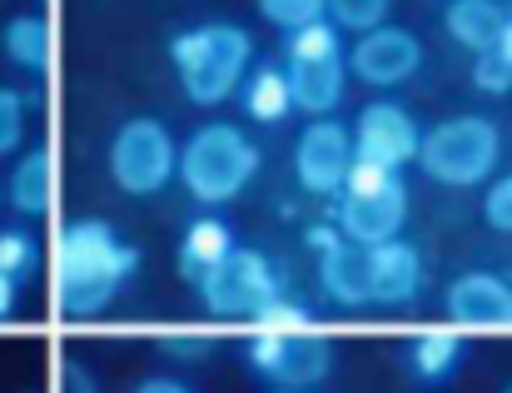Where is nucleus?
I'll return each mask as SVG.
<instances>
[{
  "mask_svg": "<svg viewBox=\"0 0 512 393\" xmlns=\"http://www.w3.org/2000/svg\"><path fill=\"white\" fill-rule=\"evenodd\" d=\"M174 80L189 105H224L254 65V35L234 20H204L170 35Z\"/></svg>",
  "mask_w": 512,
  "mask_h": 393,
  "instance_id": "obj_2",
  "label": "nucleus"
},
{
  "mask_svg": "<svg viewBox=\"0 0 512 393\" xmlns=\"http://www.w3.org/2000/svg\"><path fill=\"white\" fill-rule=\"evenodd\" d=\"M50 393H100V379H95L80 359L60 354L55 369H50Z\"/></svg>",
  "mask_w": 512,
  "mask_h": 393,
  "instance_id": "obj_28",
  "label": "nucleus"
},
{
  "mask_svg": "<svg viewBox=\"0 0 512 393\" xmlns=\"http://www.w3.org/2000/svg\"><path fill=\"white\" fill-rule=\"evenodd\" d=\"M55 195H60V165H55V150H50V145L25 150V155L15 160L5 190H0V199H5L15 214H25V219H45V214L55 209Z\"/></svg>",
  "mask_w": 512,
  "mask_h": 393,
  "instance_id": "obj_15",
  "label": "nucleus"
},
{
  "mask_svg": "<svg viewBox=\"0 0 512 393\" xmlns=\"http://www.w3.org/2000/svg\"><path fill=\"white\" fill-rule=\"evenodd\" d=\"M289 80V100L294 110L324 120L343 105V55L339 60H309V65H284Z\"/></svg>",
  "mask_w": 512,
  "mask_h": 393,
  "instance_id": "obj_19",
  "label": "nucleus"
},
{
  "mask_svg": "<svg viewBox=\"0 0 512 393\" xmlns=\"http://www.w3.org/2000/svg\"><path fill=\"white\" fill-rule=\"evenodd\" d=\"M35 269H40V244H35V234H25V229H0V274L15 279V284H25Z\"/></svg>",
  "mask_w": 512,
  "mask_h": 393,
  "instance_id": "obj_24",
  "label": "nucleus"
},
{
  "mask_svg": "<svg viewBox=\"0 0 512 393\" xmlns=\"http://www.w3.org/2000/svg\"><path fill=\"white\" fill-rule=\"evenodd\" d=\"M15 299H20V284L0 274V319H10V314H15Z\"/></svg>",
  "mask_w": 512,
  "mask_h": 393,
  "instance_id": "obj_33",
  "label": "nucleus"
},
{
  "mask_svg": "<svg viewBox=\"0 0 512 393\" xmlns=\"http://www.w3.org/2000/svg\"><path fill=\"white\" fill-rule=\"evenodd\" d=\"M503 393H512V384H508V389H503Z\"/></svg>",
  "mask_w": 512,
  "mask_h": 393,
  "instance_id": "obj_36",
  "label": "nucleus"
},
{
  "mask_svg": "<svg viewBox=\"0 0 512 393\" xmlns=\"http://www.w3.org/2000/svg\"><path fill=\"white\" fill-rule=\"evenodd\" d=\"M408 224V185L403 175L373 185V190H343L339 199V239L358 244V249H373V244H388L398 239Z\"/></svg>",
  "mask_w": 512,
  "mask_h": 393,
  "instance_id": "obj_9",
  "label": "nucleus"
},
{
  "mask_svg": "<svg viewBox=\"0 0 512 393\" xmlns=\"http://www.w3.org/2000/svg\"><path fill=\"white\" fill-rule=\"evenodd\" d=\"M209 334H194V329H170V334H160V354L165 359H179V364H199V359H209Z\"/></svg>",
  "mask_w": 512,
  "mask_h": 393,
  "instance_id": "obj_29",
  "label": "nucleus"
},
{
  "mask_svg": "<svg viewBox=\"0 0 512 393\" xmlns=\"http://www.w3.org/2000/svg\"><path fill=\"white\" fill-rule=\"evenodd\" d=\"M498 160H503V130L488 115H448V120H438L418 140V155H413V165H423V175L433 185H448V190L488 185Z\"/></svg>",
  "mask_w": 512,
  "mask_h": 393,
  "instance_id": "obj_4",
  "label": "nucleus"
},
{
  "mask_svg": "<svg viewBox=\"0 0 512 393\" xmlns=\"http://www.w3.org/2000/svg\"><path fill=\"white\" fill-rule=\"evenodd\" d=\"M319 244V289L343 309H368L373 284H368V249L339 239L334 229H314Z\"/></svg>",
  "mask_w": 512,
  "mask_h": 393,
  "instance_id": "obj_13",
  "label": "nucleus"
},
{
  "mask_svg": "<svg viewBox=\"0 0 512 393\" xmlns=\"http://www.w3.org/2000/svg\"><path fill=\"white\" fill-rule=\"evenodd\" d=\"M343 55V35L329 20H314L304 30L284 35V65H309V60H339Z\"/></svg>",
  "mask_w": 512,
  "mask_h": 393,
  "instance_id": "obj_22",
  "label": "nucleus"
},
{
  "mask_svg": "<svg viewBox=\"0 0 512 393\" xmlns=\"http://www.w3.org/2000/svg\"><path fill=\"white\" fill-rule=\"evenodd\" d=\"M498 55H503V65L512 70V15H503V30H498V45H493Z\"/></svg>",
  "mask_w": 512,
  "mask_h": 393,
  "instance_id": "obj_34",
  "label": "nucleus"
},
{
  "mask_svg": "<svg viewBox=\"0 0 512 393\" xmlns=\"http://www.w3.org/2000/svg\"><path fill=\"white\" fill-rule=\"evenodd\" d=\"M483 219H488V229L512 234V175H503V180L488 185V195H483Z\"/></svg>",
  "mask_w": 512,
  "mask_h": 393,
  "instance_id": "obj_31",
  "label": "nucleus"
},
{
  "mask_svg": "<svg viewBox=\"0 0 512 393\" xmlns=\"http://www.w3.org/2000/svg\"><path fill=\"white\" fill-rule=\"evenodd\" d=\"M140 249L115 234L110 219H70L55 229L50 304L60 319H95L135 279Z\"/></svg>",
  "mask_w": 512,
  "mask_h": 393,
  "instance_id": "obj_1",
  "label": "nucleus"
},
{
  "mask_svg": "<svg viewBox=\"0 0 512 393\" xmlns=\"http://www.w3.org/2000/svg\"><path fill=\"white\" fill-rule=\"evenodd\" d=\"M388 10H393V0H324V20L334 25V30H353V35H363V30H373V25H388Z\"/></svg>",
  "mask_w": 512,
  "mask_h": 393,
  "instance_id": "obj_23",
  "label": "nucleus"
},
{
  "mask_svg": "<svg viewBox=\"0 0 512 393\" xmlns=\"http://www.w3.org/2000/svg\"><path fill=\"white\" fill-rule=\"evenodd\" d=\"M259 165H264V155L239 125L209 120L179 145L174 180H184V190L199 204H229L254 185Z\"/></svg>",
  "mask_w": 512,
  "mask_h": 393,
  "instance_id": "obj_3",
  "label": "nucleus"
},
{
  "mask_svg": "<svg viewBox=\"0 0 512 393\" xmlns=\"http://www.w3.org/2000/svg\"><path fill=\"white\" fill-rule=\"evenodd\" d=\"M234 224L219 219V214H199L184 224V239H179V279L184 284H199L229 249H234Z\"/></svg>",
  "mask_w": 512,
  "mask_h": 393,
  "instance_id": "obj_18",
  "label": "nucleus"
},
{
  "mask_svg": "<svg viewBox=\"0 0 512 393\" xmlns=\"http://www.w3.org/2000/svg\"><path fill=\"white\" fill-rule=\"evenodd\" d=\"M259 5V15L274 25V30H304V25H314V20H324V0H254Z\"/></svg>",
  "mask_w": 512,
  "mask_h": 393,
  "instance_id": "obj_27",
  "label": "nucleus"
},
{
  "mask_svg": "<svg viewBox=\"0 0 512 393\" xmlns=\"http://www.w3.org/2000/svg\"><path fill=\"white\" fill-rule=\"evenodd\" d=\"M194 294H199V304H204L214 319H254L269 299L284 294V284H279L269 254L234 244V249L194 284Z\"/></svg>",
  "mask_w": 512,
  "mask_h": 393,
  "instance_id": "obj_6",
  "label": "nucleus"
},
{
  "mask_svg": "<svg viewBox=\"0 0 512 393\" xmlns=\"http://www.w3.org/2000/svg\"><path fill=\"white\" fill-rule=\"evenodd\" d=\"M0 55L15 70H25V75H50V65H55V25L45 15H35V10L10 15L5 30H0Z\"/></svg>",
  "mask_w": 512,
  "mask_h": 393,
  "instance_id": "obj_17",
  "label": "nucleus"
},
{
  "mask_svg": "<svg viewBox=\"0 0 512 393\" xmlns=\"http://www.w3.org/2000/svg\"><path fill=\"white\" fill-rule=\"evenodd\" d=\"M0 204H5V199H0Z\"/></svg>",
  "mask_w": 512,
  "mask_h": 393,
  "instance_id": "obj_37",
  "label": "nucleus"
},
{
  "mask_svg": "<svg viewBox=\"0 0 512 393\" xmlns=\"http://www.w3.org/2000/svg\"><path fill=\"white\" fill-rule=\"evenodd\" d=\"M249 324H254V334H294V329H314V314H309L304 304H294V299L279 294V299H269Z\"/></svg>",
  "mask_w": 512,
  "mask_h": 393,
  "instance_id": "obj_25",
  "label": "nucleus"
},
{
  "mask_svg": "<svg viewBox=\"0 0 512 393\" xmlns=\"http://www.w3.org/2000/svg\"><path fill=\"white\" fill-rule=\"evenodd\" d=\"M249 374H259L274 389H319L334 374V344L319 329H294V334H254L244 344Z\"/></svg>",
  "mask_w": 512,
  "mask_h": 393,
  "instance_id": "obj_7",
  "label": "nucleus"
},
{
  "mask_svg": "<svg viewBox=\"0 0 512 393\" xmlns=\"http://www.w3.org/2000/svg\"><path fill=\"white\" fill-rule=\"evenodd\" d=\"M443 30H448L453 45L483 55V50L498 45L503 10H498V0H448V10H443Z\"/></svg>",
  "mask_w": 512,
  "mask_h": 393,
  "instance_id": "obj_21",
  "label": "nucleus"
},
{
  "mask_svg": "<svg viewBox=\"0 0 512 393\" xmlns=\"http://www.w3.org/2000/svg\"><path fill=\"white\" fill-rule=\"evenodd\" d=\"M25 115H30V100L15 85H0V160L25 145Z\"/></svg>",
  "mask_w": 512,
  "mask_h": 393,
  "instance_id": "obj_26",
  "label": "nucleus"
},
{
  "mask_svg": "<svg viewBox=\"0 0 512 393\" xmlns=\"http://www.w3.org/2000/svg\"><path fill=\"white\" fill-rule=\"evenodd\" d=\"M443 314L458 334H508L512 329V284L503 274L468 269L448 284Z\"/></svg>",
  "mask_w": 512,
  "mask_h": 393,
  "instance_id": "obj_10",
  "label": "nucleus"
},
{
  "mask_svg": "<svg viewBox=\"0 0 512 393\" xmlns=\"http://www.w3.org/2000/svg\"><path fill=\"white\" fill-rule=\"evenodd\" d=\"M473 85H478L483 95H508L512 90V70L503 65V55H498V50L473 55Z\"/></svg>",
  "mask_w": 512,
  "mask_h": 393,
  "instance_id": "obj_30",
  "label": "nucleus"
},
{
  "mask_svg": "<svg viewBox=\"0 0 512 393\" xmlns=\"http://www.w3.org/2000/svg\"><path fill=\"white\" fill-rule=\"evenodd\" d=\"M463 359H468V339H463L458 329H423V334H413V339L403 344V369H408L413 384H423V389L448 384V379L463 369Z\"/></svg>",
  "mask_w": 512,
  "mask_h": 393,
  "instance_id": "obj_16",
  "label": "nucleus"
},
{
  "mask_svg": "<svg viewBox=\"0 0 512 393\" xmlns=\"http://www.w3.org/2000/svg\"><path fill=\"white\" fill-rule=\"evenodd\" d=\"M174 160H179V140L155 115L125 120L110 140V180L120 185V195H160L174 180Z\"/></svg>",
  "mask_w": 512,
  "mask_h": 393,
  "instance_id": "obj_5",
  "label": "nucleus"
},
{
  "mask_svg": "<svg viewBox=\"0 0 512 393\" xmlns=\"http://www.w3.org/2000/svg\"><path fill=\"white\" fill-rule=\"evenodd\" d=\"M353 170V140H348V125H339L334 115L304 125L299 145H294V180L309 190V195L334 199L343 195V180Z\"/></svg>",
  "mask_w": 512,
  "mask_h": 393,
  "instance_id": "obj_11",
  "label": "nucleus"
},
{
  "mask_svg": "<svg viewBox=\"0 0 512 393\" xmlns=\"http://www.w3.org/2000/svg\"><path fill=\"white\" fill-rule=\"evenodd\" d=\"M368 284H373V304L403 309V304H413L423 294L428 264H423V254L408 239H388V244L368 249Z\"/></svg>",
  "mask_w": 512,
  "mask_h": 393,
  "instance_id": "obj_14",
  "label": "nucleus"
},
{
  "mask_svg": "<svg viewBox=\"0 0 512 393\" xmlns=\"http://www.w3.org/2000/svg\"><path fill=\"white\" fill-rule=\"evenodd\" d=\"M348 140H353V160H368V165H383V170L398 175L403 165H413L423 130L398 100H373V105L358 110Z\"/></svg>",
  "mask_w": 512,
  "mask_h": 393,
  "instance_id": "obj_8",
  "label": "nucleus"
},
{
  "mask_svg": "<svg viewBox=\"0 0 512 393\" xmlns=\"http://www.w3.org/2000/svg\"><path fill=\"white\" fill-rule=\"evenodd\" d=\"M274 393H309V389H274Z\"/></svg>",
  "mask_w": 512,
  "mask_h": 393,
  "instance_id": "obj_35",
  "label": "nucleus"
},
{
  "mask_svg": "<svg viewBox=\"0 0 512 393\" xmlns=\"http://www.w3.org/2000/svg\"><path fill=\"white\" fill-rule=\"evenodd\" d=\"M234 95H239L244 115H249V120H259V125H279V120H289V115H294L284 65H269V60L249 65V75L239 80V90H234Z\"/></svg>",
  "mask_w": 512,
  "mask_h": 393,
  "instance_id": "obj_20",
  "label": "nucleus"
},
{
  "mask_svg": "<svg viewBox=\"0 0 512 393\" xmlns=\"http://www.w3.org/2000/svg\"><path fill=\"white\" fill-rule=\"evenodd\" d=\"M418 65H423V45L403 25H373L348 50V75H358L363 85H378V90H393V85L413 80Z\"/></svg>",
  "mask_w": 512,
  "mask_h": 393,
  "instance_id": "obj_12",
  "label": "nucleus"
},
{
  "mask_svg": "<svg viewBox=\"0 0 512 393\" xmlns=\"http://www.w3.org/2000/svg\"><path fill=\"white\" fill-rule=\"evenodd\" d=\"M135 393H194L184 379H174V374H150V379H140Z\"/></svg>",
  "mask_w": 512,
  "mask_h": 393,
  "instance_id": "obj_32",
  "label": "nucleus"
}]
</instances>
